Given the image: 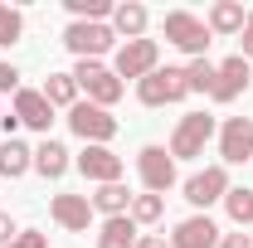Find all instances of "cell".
I'll list each match as a JSON object with an SVG mask.
<instances>
[{"mask_svg":"<svg viewBox=\"0 0 253 248\" xmlns=\"http://www.w3.org/2000/svg\"><path fill=\"white\" fill-rule=\"evenodd\" d=\"M126 214H131L136 229H151V224L166 219V195H146V190H141V195H131V209H126Z\"/></svg>","mask_w":253,"mask_h":248,"instance_id":"22","label":"cell"},{"mask_svg":"<svg viewBox=\"0 0 253 248\" xmlns=\"http://www.w3.org/2000/svg\"><path fill=\"white\" fill-rule=\"evenodd\" d=\"M214 136H219V117L200 107V112H185V117L175 122L170 146H166V151L175 156V165H180V161H200V156H205V146H210Z\"/></svg>","mask_w":253,"mask_h":248,"instance_id":"2","label":"cell"},{"mask_svg":"<svg viewBox=\"0 0 253 248\" xmlns=\"http://www.w3.org/2000/svg\"><path fill=\"white\" fill-rule=\"evenodd\" d=\"M249 88H253V63L239 59V54H229V59H219V68H214L210 102H214V107H229V102H239Z\"/></svg>","mask_w":253,"mask_h":248,"instance_id":"9","label":"cell"},{"mask_svg":"<svg viewBox=\"0 0 253 248\" xmlns=\"http://www.w3.org/2000/svg\"><path fill=\"white\" fill-rule=\"evenodd\" d=\"M68 73H73L83 102H97V107H107V112H112V107L122 102V93H126V83L112 73V63H102V59H78Z\"/></svg>","mask_w":253,"mask_h":248,"instance_id":"1","label":"cell"},{"mask_svg":"<svg viewBox=\"0 0 253 248\" xmlns=\"http://www.w3.org/2000/svg\"><path fill=\"white\" fill-rule=\"evenodd\" d=\"M161 68V39H126L117 44V54H112V73L122 78V83H141L146 73H156Z\"/></svg>","mask_w":253,"mask_h":248,"instance_id":"7","label":"cell"},{"mask_svg":"<svg viewBox=\"0 0 253 248\" xmlns=\"http://www.w3.org/2000/svg\"><path fill=\"white\" fill-rule=\"evenodd\" d=\"M146 30H151V10L141 5V0H117V10H112V34L117 39H146Z\"/></svg>","mask_w":253,"mask_h":248,"instance_id":"16","label":"cell"},{"mask_svg":"<svg viewBox=\"0 0 253 248\" xmlns=\"http://www.w3.org/2000/svg\"><path fill=\"white\" fill-rule=\"evenodd\" d=\"M49 219L59 224L63 234H88V229L97 224L88 195H54V200H49Z\"/></svg>","mask_w":253,"mask_h":248,"instance_id":"12","label":"cell"},{"mask_svg":"<svg viewBox=\"0 0 253 248\" xmlns=\"http://www.w3.org/2000/svg\"><path fill=\"white\" fill-rule=\"evenodd\" d=\"M25 39V15L15 5H0V49H15Z\"/></svg>","mask_w":253,"mask_h":248,"instance_id":"25","label":"cell"},{"mask_svg":"<svg viewBox=\"0 0 253 248\" xmlns=\"http://www.w3.org/2000/svg\"><path fill=\"white\" fill-rule=\"evenodd\" d=\"M249 239H253V229H249Z\"/></svg>","mask_w":253,"mask_h":248,"instance_id":"34","label":"cell"},{"mask_svg":"<svg viewBox=\"0 0 253 248\" xmlns=\"http://www.w3.org/2000/svg\"><path fill=\"white\" fill-rule=\"evenodd\" d=\"M219 248H253L249 229H244V234H224V239H219Z\"/></svg>","mask_w":253,"mask_h":248,"instance_id":"31","label":"cell"},{"mask_svg":"<svg viewBox=\"0 0 253 248\" xmlns=\"http://www.w3.org/2000/svg\"><path fill=\"white\" fill-rule=\"evenodd\" d=\"M63 122L83 146H112V136H117V117L107 107H97V102H83V97L63 112Z\"/></svg>","mask_w":253,"mask_h":248,"instance_id":"5","label":"cell"},{"mask_svg":"<svg viewBox=\"0 0 253 248\" xmlns=\"http://www.w3.org/2000/svg\"><path fill=\"white\" fill-rule=\"evenodd\" d=\"M10 112L20 117V126L39 131V141H44V136L54 131V122H59V117H54V107H49V97L39 93V88H20V93H15V107H10Z\"/></svg>","mask_w":253,"mask_h":248,"instance_id":"13","label":"cell"},{"mask_svg":"<svg viewBox=\"0 0 253 248\" xmlns=\"http://www.w3.org/2000/svg\"><path fill=\"white\" fill-rule=\"evenodd\" d=\"M234 190V180H229V170H224L219 161L214 165H200V170H190L185 180H180V195L190 200V209L195 214H210L214 205H224V195Z\"/></svg>","mask_w":253,"mask_h":248,"instance_id":"4","label":"cell"},{"mask_svg":"<svg viewBox=\"0 0 253 248\" xmlns=\"http://www.w3.org/2000/svg\"><path fill=\"white\" fill-rule=\"evenodd\" d=\"M239 59L253 63V10H249V20H244V34H239Z\"/></svg>","mask_w":253,"mask_h":248,"instance_id":"29","label":"cell"},{"mask_svg":"<svg viewBox=\"0 0 253 248\" xmlns=\"http://www.w3.org/2000/svg\"><path fill=\"white\" fill-rule=\"evenodd\" d=\"M73 170L88 180V185H117L126 175V161L112 146H83V151L73 156Z\"/></svg>","mask_w":253,"mask_h":248,"instance_id":"10","label":"cell"},{"mask_svg":"<svg viewBox=\"0 0 253 248\" xmlns=\"http://www.w3.org/2000/svg\"><path fill=\"white\" fill-rule=\"evenodd\" d=\"M136 180L146 195H166V190L180 185V170H175V156L156 146V141H146L141 151H136Z\"/></svg>","mask_w":253,"mask_h":248,"instance_id":"8","label":"cell"},{"mask_svg":"<svg viewBox=\"0 0 253 248\" xmlns=\"http://www.w3.org/2000/svg\"><path fill=\"white\" fill-rule=\"evenodd\" d=\"M73 170V151L63 146L59 136H44L39 146H34V175H44V180H63Z\"/></svg>","mask_w":253,"mask_h":248,"instance_id":"15","label":"cell"},{"mask_svg":"<svg viewBox=\"0 0 253 248\" xmlns=\"http://www.w3.org/2000/svg\"><path fill=\"white\" fill-rule=\"evenodd\" d=\"M0 117H5V112H0Z\"/></svg>","mask_w":253,"mask_h":248,"instance_id":"35","label":"cell"},{"mask_svg":"<svg viewBox=\"0 0 253 248\" xmlns=\"http://www.w3.org/2000/svg\"><path fill=\"white\" fill-rule=\"evenodd\" d=\"M93 239H97V248H136L141 229L131 224V214H117V219H102Z\"/></svg>","mask_w":253,"mask_h":248,"instance_id":"19","label":"cell"},{"mask_svg":"<svg viewBox=\"0 0 253 248\" xmlns=\"http://www.w3.org/2000/svg\"><path fill=\"white\" fill-rule=\"evenodd\" d=\"M93 214H102V219H117V214H126L131 209V190L117 180V185H93Z\"/></svg>","mask_w":253,"mask_h":248,"instance_id":"20","label":"cell"},{"mask_svg":"<svg viewBox=\"0 0 253 248\" xmlns=\"http://www.w3.org/2000/svg\"><path fill=\"white\" fill-rule=\"evenodd\" d=\"M39 93L49 97V107H54V112H68V107L83 97V93H78V83H73V73H49Z\"/></svg>","mask_w":253,"mask_h":248,"instance_id":"21","label":"cell"},{"mask_svg":"<svg viewBox=\"0 0 253 248\" xmlns=\"http://www.w3.org/2000/svg\"><path fill=\"white\" fill-rule=\"evenodd\" d=\"M5 248H49V234H39V229H20Z\"/></svg>","mask_w":253,"mask_h":248,"instance_id":"28","label":"cell"},{"mask_svg":"<svg viewBox=\"0 0 253 248\" xmlns=\"http://www.w3.org/2000/svg\"><path fill=\"white\" fill-rule=\"evenodd\" d=\"M224 214L234 219L239 229H253V185H234L224 195Z\"/></svg>","mask_w":253,"mask_h":248,"instance_id":"23","label":"cell"},{"mask_svg":"<svg viewBox=\"0 0 253 248\" xmlns=\"http://www.w3.org/2000/svg\"><path fill=\"white\" fill-rule=\"evenodd\" d=\"M15 234H20V224H15V219H10V214H5V209H0V248L10 244Z\"/></svg>","mask_w":253,"mask_h":248,"instance_id":"30","label":"cell"},{"mask_svg":"<svg viewBox=\"0 0 253 248\" xmlns=\"http://www.w3.org/2000/svg\"><path fill=\"white\" fill-rule=\"evenodd\" d=\"M63 49L73 54V59H102V54H117V34H112V25H88V20H68L63 25Z\"/></svg>","mask_w":253,"mask_h":248,"instance_id":"6","label":"cell"},{"mask_svg":"<svg viewBox=\"0 0 253 248\" xmlns=\"http://www.w3.org/2000/svg\"><path fill=\"white\" fill-rule=\"evenodd\" d=\"M244 20H249V10L239 5V0H214L210 10H205V25L214 39H234V34H244Z\"/></svg>","mask_w":253,"mask_h":248,"instance_id":"17","label":"cell"},{"mask_svg":"<svg viewBox=\"0 0 253 248\" xmlns=\"http://www.w3.org/2000/svg\"><path fill=\"white\" fill-rule=\"evenodd\" d=\"M161 34H166V44H170V49H180L185 59H210L214 34H210V25H205L200 15H190V10H166Z\"/></svg>","mask_w":253,"mask_h":248,"instance_id":"3","label":"cell"},{"mask_svg":"<svg viewBox=\"0 0 253 248\" xmlns=\"http://www.w3.org/2000/svg\"><path fill=\"white\" fill-rule=\"evenodd\" d=\"M224 229L210 214H185L175 229H170V248H219Z\"/></svg>","mask_w":253,"mask_h":248,"instance_id":"14","label":"cell"},{"mask_svg":"<svg viewBox=\"0 0 253 248\" xmlns=\"http://www.w3.org/2000/svg\"><path fill=\"white\" fill-rule=\"evenodd\" d=\"M214 68H219L214 59H190V63H185L190 93H205V97H210V88H214Z\"/></svg>","mask_w":253,"mask_h":248,"instance_id":"26","label":"cell"},{"mask_svg":"<svg viewBox=\"0 0 253 248\" xmlns=\"http://www.w3.org/2000/svg\"><path fill=\"white\" fill-rule=\"evenodd\" d=\"M136 102L141 107H170V93H166V73H146L141 83H136Z\"/></svg>","mask_w":253,"mask_h":248,"instance_id":"24","label":"cell"},{"mask_svg":"<svg viewBox=\"0 0 253 248\" xmlns=\"http://www.w3.org/2000/svg\"><path fill=\"white\" fill-rule=\"evenodd\" d=\"M136 248H170V239H161V234H141Z\"/></svg>","mask_w":253,"mask_h":248,"instance_id":"33","label":"cell"},{"mask_svg":"<svg viewBox=\"0 0 253 248\" xmlns=\"http://www.w3.org/2000/svg\"><path fill=\"white\" fill-rule=\"evenodd\" d=\"M34 170V146L20 141V136H0V180H25Z\"/></svg>","mask_w":253,"mask_h":248,"instance_id":"18","label":"cell"},{"mask_svg":"<svg viewBox=\"0 0 253 248\" xmlns=\"http://www.w3.org/2000/svg\"><path fill=\"white\" fill-rule=\"evenodd\" d=\"M0 131H5V141H10V136H20V117H15V112H5V117H0Z\"/></svg>","mask_w":253,"mask_h":248,"instance_id":"32","label":"cell"},{"mask_svg":"<svg viewBox=\"0 0 253 248\" xmlns=\"http://www.w3.org/2000/svg\"><path fill=\"white\" fill-rule=\"evenodd\" d=\"M20 88H25V83H20V68H15L10 59H0V97H5V93L15 97Z\"/></svg>","mask_w":253,"mask_h":248,"instance_id":"27","label":"cell"},{"mask_svg":"<svg viewBox=\"0 0 253 248\" xmlns=\"http://www.w3.org/2000/svg\"><path fill=\"white\" fill-rule=\"evenodd\" d=\"M214 151H219V165H244L253 161V117H224L219 136H214Z\"/></svg>","mask_w":253,"mask_h":248,"instance_id":"11","label":"cell"}]
</instances>
